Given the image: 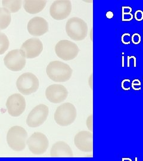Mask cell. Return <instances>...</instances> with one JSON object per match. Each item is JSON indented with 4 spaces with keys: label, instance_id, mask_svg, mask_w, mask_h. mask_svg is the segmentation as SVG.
<instances>
[{
    "label": "cell",
    "instance_id": "1",
    "mask_svg": "<svg viewBox=\"0 0 143 161\" xmlns=\"http://www.w3.org/2000/svg\"><path fill=\"white\" fill-rule=\"evenodd\" d=\"M46 72L53 81L64 82L70 79L73 70L68 64L60 61H52L47 66Z\"/></svg>",
    "mask_w": 143,
    "mask_h": 161
},
{
    "label": "cell",
    "instance_id": "2",
    "mask_svg": "<svg viewBox=\"0 0 143 161\" xmlns=\"http://www.w3.org/2000/svg\"><path fill=\"white\" fill-rule=\"evenodd\" d=\"M6 139L9 147L12 150L16 151H22L27 145L28 132L24 128L16 125L8 129Z\"/></svg>",
    "mask_w": 143,
    "mask_h": 161
},
{
    "label": "cell",
    "instance_id": "3",
    "mask_svg": "<svg viewBox=\"0 0 143 161\" xmlns=\"http://www.w3.org/2000/svg\"><path fill=\"white\" fill-rule=\"evenodd\" d=\"M88 28L84 20L81 18L73 17L69 19L66 24V32L72 39L79 41L87 36Z\"/></svg>",
    "mask_w": 143,
    "mask_h": 161
},
{
    "label": "cell",
    "instance_id": "4",
    "mask_svg": "<svg viewBox=\"0 0 143 161\" xmlns=\"http://www.w3.org/2000/svg\"><path fill=\"white\" fill-rule=\"evenodd\" d=\"M77 117L75 106L70 103H65L59 106L54 113V118L57 124L66 127L73 124Z\"/></svg>",
    "mask_w": 143,
    "mask_h": 161
},
{
    "label": "cell",
    "instance_id": "5",
    "mask_svg": "<svg viewBox=\"0 0 143 161\" xmlns=\"http://www.w3.org/2000/svg\"><path fill=\"white\" fill-rule=\"evenodd\" d=\"M38 78L32 73H23L18 78L16 86L19 91L24 95H30L37 91L39 88Z\"/></svg>",
    "mask_w": 143,
    "mask_h": 161
},
{
    "label": "cell",
    "instance_id": "6",
    "mask_svg": "<svg viewBox=\"0 0 143 161\" xmlns=\"http://www.w3.org/2000/svg\"><path fill=\"white\" fill-rule=\"evenodd\" d=\"M29 150L33 155H42L48 148L49 142L47 136L42 132H36L29 137L26 142Z\"/></svg>",
    "mask_w": 143,
    "mask_h": 161
},
{
    "label": "cell",
    "instance_id": "7",
    "mask_svg": "<svg viewBox=\"0 0 143 161\" xmlns=\"http://www.w3.org/2000/svg\"><path fill=\"white\" fill-rule=\"evenodd\" d=\"M79 51L77 45L69 40H61L55 46L56 55L63 60H73L77 57Z\"/></svg>",
    "mask_w": 143,
    "mask_h": 161
},
{
    "label": "cell",
    "instance_id": "8",
    "mask_svg": "<svg viewBox=\"0 0 143 161\" xmlns=\"http://www.w3.org/2000/svg\"><path fill=\"white\" fill-rule=\"evenodd\" d=\"M49 113L48 106L40 104L33 109L26 119V124L31 128H37L42 125L47 120Z\"/></svg>",
    "mask_w": 143,
    "mask_h": 161
},
{
    "label": "cell",
    "instance_id": "9",
    "mask_svg": "<svg viewBox=\"0 0 143 161\" xmlns=\"http://www.w3.org/2000/svg\"><path fill=\"white\" fill-rule=\"evenodd\" d=\"M5 66L11 71L19 72L25 68L26 58L20 50H13L7 54L4 58Z\"/></svg>",
    "mask_w": 143,
    "mask_h": 161
},
{
    "label": "cell",
    "instance_id": "10",
    "mask_svg": "<svg viewBox=\"0 0 143 161\" xmlns=\"http://www.w3.org/2000/svg\"><path fill=\"white\" fill-rule=\"evenodd\" d=\"M72 3L69 0H58L54 1L50 8V14L52 19L57 20L66 19L70 15Z\"/></svg>",
    "mask_w": 143,
    "mask_h": 161
},
{
    "label": "cell",
    "instance_id": "11",
    "mask_svg": "<svg viewBox=\"0 0 143 161\" xmlns=\"http://www.w3.org/2000/svg\"><path fill=\"white\" fill-rule=\"evenodd\" d=\"M6 105L10 115L13 117H18L25 110V99L20 94H12L7 99Z\"/></svg>",
    "mask_w": 143,
    "mask_h": 161
},
{
    "label": "cell",
    "instance_id": "12",
    "mask_svg": "<svg viewBox=\"0 0 143 161\" xmlns=\"http://www.w3.org/2000/svg\"><path fill=\"white\" fill-rule=\"evenodd\" d=\"M20 50L26 59H34L41 53L43 44L39 39L32 38L24 42Z\"/></svg>",
    "mask_w": 143,
    "mask_h": 161
},
{
    "label": "cell",
    "instance_id": "13",
    "mask_svg": "<svg viewBox=\"0 0 143 161\" xmlns=\"http://www.w3.org/2000/svg\"><path fill=\"white\" fill-rule=\"evenodd\" d=\"M45 96L50 102L54 104L60 103L68 97V91L62 85L52 84L47 88Z\"/></svg>",
    "mask_w": 143,
    "mask_h": 161
},
{
    "label": "cell",
    "instance_id": "14",
    "mask_svg": "<svg viewBox=\"0 0 143 161\" xmlns=\"http://www.w3.org/2000/svg\"><path fill=\"white\" fill-rule=\"evenodd\" d=\"M74 143L79 150L83 152H91L93 150V135L92 132L82 131L76 134Z\"/></svg>",
    "mask_w": 143,
    "mask_h": 161
},
{
    "label": "cell",
    "instance_id": "15",
    "mask_svg": "<svg viewBox=\"0 0 143 161\" xmlns=\"http://www.w3.org/2000/svg\"><path fill=\"white\" fill-rule=\"evenodd\" d=\"M27 29L29 33L33 36H42L48 30V23L44 18L35 17L29 21Z\"/></svg>",
    "mask_w": 143,
    "mask_h": 161
},
{
    "label": "cell",
    "instance_id": "16",
    "mask_svg": "<svg viewBox=\"0 0 143 161\" xmlns=\"http://www.w3.org/2000/svg\"><path fill=\"white\" fill-rule=\"evenodd\" d=\"M50 155L52 157H72L73 156V153L69 144L60 141L52 145L50 150Z\"/></svg>",
    "mask_w": 143,
    "mask_h": 161
},
{
    "label": "cell",
    "instance_id": "17",
    "mask_svg": "<svg viewBox=\"0 0 143 161\" xmlns=\"http://www.w3.org/2000/svg\"><path fill=\"white\" fill-rule=\"evenodd\" d=\"M46 4L45 0H27L24 3V8L27 13L35 15L44 10Z\"/></svg>",
    "mask_w": 143,
    "mask_h": 161
},
{
    "label": "cell",
    "instance_id": "18",
    "mask_svg": "<svg viewBox=\"0 0 143 161\" xmlns=\"http://www.w3.org/2000/svg\"><path fill=\"white\" fill-rule=\"evenodd\" d=\"M11 21V13L4 7L0 8V30L6 29Z\"/></svg>",
    "mask_w": 143,
    "mask_h": 161
},
{
    "label": "cell",
    "instance_id": "19",
    "mask_svg": "<svg viewBox=\"0 0 143 161\" xmlns=\"http://www.w3.org/2000/svg\"><path fill=\"white\" fill-rule=\"evenodd\" d=\"M3 7L8 10L10 13H16L20 10L21 1L20 0H3L2 1Z\"/></svg>",
    "mask_w": 143,
    "mask_h": 161
},
{
    "label": "cell",
    "instance_id": "20",
    "mask_svg": "<svg viewBox=\"0 0 143 161\" xmlns=\"http://www.w3.org/2000/svg\"><path fill=\"white\" fill-rule=\"evenodd\" d=\"M10 46L9 39L7 35L0 32V55L3 54L7 50Z\"/></svg>",
    "mask_w": 143,
    "mask_h": 161
},
{
    "label": "cell",
    "instance_id": "21",
    "mask_svg": "<svg viewBox=\"0 0 143 161\" xmlns=\"http://www.w3.org/2000/svg\"><path fill=\"white\" fill-rule=\"evenodd\" d=\"M131 40H132L133 44H134L135 45L139 44L141 42V35L139 34H138V33L133 34L132 35V37H131Z\"/></svg>",
    "mask_w": 143,
    "mask_h": 161
},
{
    "label": "cell",
    "instance_id": "22",
    "mask_svg": "<svg viewBox=\"0 0 143 161\" xmlns=\"http://www.w3.org/2000/svg\"><path fill=\"white\" fill-rule=\"evenodd\" d=\"M92 122H93V116L92 115H91L88 117L87 120H86V125H87L88 129H89L91 132H92L93 130Z\"/></svg>",
    "mask_w": 143,
    "mask_h": 161
},
{
    "label": "cell",
    "instance_id": "23",
    "mask_svg": "<svg viewBox=\"0 0 143 161\" xmlns=\"http://www.w3.org/2000/svg\"><path fill=\"white\" fill-rule=\"evenodd\" d=\"M134 18L138 22L142 21L143 20V11L140 10L136 11L134 14Z\"/></svg>",
    "mask_w": 143,
    "mask_h": 161
},
{
    "label": "cell",
    "instance_id": "24",
    "mask_svg": "<svg viewBox=\"0 0 143 161\" xmlns=\"http://www.w3.org/2000/svg\"><path fill=\"white\" fill-rule=\"evenodd\" d=\"M141 84L140 80L139 79H134L132 81V84H131V86H132V88L135 90V86H139V87H140L141 86Z\"/></svg>",
    "mask_w": 143,
    "mask_h": 161
},
{
    "label": "cell",
    "instance_id": "25",
    "mask_svg": "<svg viewBox=\"0 0 143 161\" xmlns=\"http://www.w3.org/2000/svg\"><path fill=\"white\" fill-rule=\"evenodd\" d=\"M106 16L107 19H111L113 17L114 13H113V12H112L111 11H109L106 13Z\"/></svg>",
    "mask_w": 143,
    "mask_h": 161
},
{
    "label": "cell",
    "instance_id": "26",
    "mask_svg": "<svg viewBox=\"0 0 143 161\" xmlns=\"http://www.w3.org/2000/svg\"><path fill=\"white\" fill-rule=\"evenodd\" d=\"M89 85L91 87V88L92 89V74L91 75L89 79Z\"/></svg>",
    "mask_w": 143,
    "mask_h": 161
},
{
    "label": "cell",
    "instance_id": "27",
    "mask_svg": "<svg viewBox=\"0 0 143 161\" xmlns=\"http://www.w3.org/2000/svg\"><path fill=\"white\" fill-rule=\"evenodd\" d=\"M122 67H124V56H122Z\"/></svg>",
    "mask_w": 143,
    "mask_h": 161
},
{
    "label": "cell",
    "instance_id": "28",
    "mask_svg": "<svg viewBox=\"0 0 143 161\" xmlns=\"http://www.w3.org/2000/svg\"><path fill=\"white\" fill-rule=\"evenodd\" d=\"M91 41H92V29H91Z\"/></svg>",
    "mask_w": 143,
    "mask_h": 161
}]
</instances>
